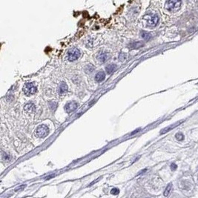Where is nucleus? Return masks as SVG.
I'll return each instance as SVG.
<instances>
[{"label": "nucleus", "instance_id": "16", "mask_svg": "<svg viewBox=\"0 0 198 198\" xmlns=\"http://www.w3.org/2000/svg\"><path fill=\"white\" fill-rule=\"evenodd\" d=\"M175 137H176V139L177 140H179V141H182V140H184V135L181 133V132H179V133H176Z\"/></svg>", "mask_w": 198, "mask_h": 198}, {"label": "nucleus", "instance_id": "20", "mask_svg": "<svg viewBox=\"0 0 198 198\" xmlns=\"http://www.w3.org/2000/svg\"><path fill=\"white\" fill-rule=\"evenodd\" d=\"M3 159H5V160H9L10 159V157L7 154H3Z\"/></svg>", "mask_w": 198, "mask_h": 198}, {"label": "nucleus", "instance_id": "3", "mask_svg": "<svg viewBox=\"0 0 198 198\" xmlns=\"http://www.w3.org/2000/svg\"><path fill=\"white\" fill-rule=\"evenodd\" d=\"M23 91L25 94L27 96L34 94L36 92V87L33 82H30V83L28 82V83H26L23 87Z\"/></svg>", "mask_w": 198, "mask_h": 198}, {"label": "nucleus", "instance_id": "15", "mask_svg": "<svg viewBox=\"0 0 198 198\" xmlns=\"http://www.w3.org/2000/svg\"><path fill=\"white\" fill-rule=\"evenodd\" d=\"M34 109V105L32 103L27 104L25 106V110L28 112H31Z\"/></svg>", "mask_w": 198, "mask_h": 198}, {"label": "nucleus", "instance_id": "9", "mask_svg": "<svg viewBox=\"0 0 198 198\" xmlns=\"http://www.w3.org/2000/svg\"><path fill=\"white\" fill-rule=\"evenodd\" d=\"M105 72L101 71H99L98 73L96 74V76H95V80H96L97 82H102V81H103L104 79H105Z\"/></svg>", "mask_w": 198, "mask_h": 198}, {"label": "nucleus", "instance_id": "13", "mask_svg": "<svg viewBox=\"0 0 198 198\" xmlns=\"http://www.w3.org/2000/svg\"><path fill=\"white\" fill-rule=\"evenodd\" d=\"M172 188V183H169V184L168 185V186L166 187V189H165V191H164V196H165V197H167V196H168V194H170V192H171Z\"/></svg>", "mask_w": 198, "mask_h": 198}, {"label": "nucleus", "instance_id": "21", "mask_svg": "<svg viewBox=\"0 0 198 198\" xmlns=\"http://www.w3.org/2000/svg\"><path fill=\"white\" fill-rule=\"evenodd\" d=\"M139 131H140V129L135 130V131H133V132H132V133H131V134H134V133H137Z\"/></svg>", "mask_w": 198, "mask_h": 198}, {"label": "nucleus", "instance_id": "12", "mask_svg": "<svg viewBox=\"0 0 198 198\" xmlns=\"http://www.w3.org/2000/svg\"><path fill=\"white\" fill-rule=\"evenodd\" d=\"M143 42H133L132 43H131L129 45V46L131 48H140L142 46H143Z\"/></svg>", "mask_w": 198, "mask_h": 198}, {"label": "nucleus", "instance_id": "10", "mask_svg": "<svg viewBox=\"0 0 198 198\" xmlns=\"http://www.w3.org/2000/svg\"><path fill=\"white\" fill-rule=\"evenodd\" d=\"M183 121H180V122H177L176 123H175V124H173V125H170V126H168V127H167V128H165V129H164L162 130V131L160 132L161 133H166V132H168V131H171L172 129H174V128H176V126H178V125H180V124H181L182 122H183Z\"/></svg>", "mask_w": 198, "mask_h": 198}, {"label": "nucleus", "instance_id": "6", "mask_svg": "<svg viewBox=\"0 0 198 198\" xmlns=\"http://www.w3.org/2000/svg\"><path fill=\"white\" fill-rule=\"evenodd\" d=\"M146 19L148 20V24L151 26H155L159 22L157 15H149L148 17H146Z\"/></svg>", "mask_w": 198, "mask_h": 198}, {"label": "nucleus", "instance_id": "11", "mask_svg": "<svg viewBox=\"0 0 198 198\" xmlns=\"http://www.w3.org/2000/svg\"><path fill=\"white\" fill-rule=\"evenodd\" d=\"M116 65H113V64L108 65L105 67V70H106V71H107V73H108V74H111V73H113V72L116 70Z\"/></svg>", "mask_w": 198, "mask_h": 198}, {"label": "nucleus", "instance_id": "14", "mask_svg": "<svg viewBox=\"0 0 198 198\" xmlns=\"http://www.w3.org/2000/svg\"><path fill=\"white\" fill-rule=\"evenodd\" d=\"M141 36L144 39H146V40H148V39H151V34H148V32H146V31H142L141 32Z\"/></svg>", "mask_w": 198, "mask_h": 198}, {"label": "nucleus", "instance_id": "5", "mask_svg": "<svg viewBox=\"0 0 198 198\" xmlns=\"http://www.w3.org/2000/svg\"><path fill=\"white\" fill-rule=\"evenodd\" d=\"M78 103L75 101H72V102H69L68 103L65 105V109L67 113H71V112L75 111L78 107Z\"/></svg>", "mask_w": 198, "mask_h": 198}, {"label": "nucleus", "instance_id": "18", "mask_svg": "<svg viewBox=\"0 0 198 198\" xmlns=\"http://www.w3.org/2000/svg\"><path fill=\"white\" fill-rule=\"evenodd\" d=\"M111 193L112 194H114V195H117V194L120 193V190L118 189H116V188H114V189H113L111 191Z\"/></svg>", "mask_w": 198, "mask_h": 198}, {"label": "nucleus", "instance_id": "7", "mask_svg": "<svg viewBox=\"0 0 198 198\" xmlns=\"http://www.w3.org/2000/svg\"><path fill=\"white\" fill-rule=\"evenodd\" d=\"M110 58V54L106 52H102L97 56V59L101 62H105Z\"/></svg>", "mask_w": 198, "mask_h": 198}, {"label": "nucleus", "instance_id": "1", "mask_svg": "<svg viewBox=\"0 0 198 198\" xmlns=\"http://www.w3.org/2000/svg\"><path fill=\"white\" fill-rule=\"evenodd\" d=\"M181 1H176V0H170L165 2V8L168 10L169 12H176L180 8Z\"/></svg>", "mask_w": 198, "mask_h": 198}, {"label": "nucleus", "instance_id": "8", "mask_svg": "<svg viewBox=\"0 0 198 198\" xmlns=\"http://www.w3.org/2000/svg\"><path fill=\"white\" fill-rule=\"evenodd\" d=\"M68 91V85L65 82H61L58 88V93L60 95H62Z\"/></svg>", "mask_w": 198, "mask_h": 198}, {"label": "nucleus", "instance_id": "4", "mask_svg": "<svg viewBox=\"0 0 198 198\" xmlns=\"http://www.w3.org/2000/svg\"><path fill=\"white\" fill-rule=\"evenodd\" d=\"M79 56H80V51L78 48L76 47L71 48L68 52V60L71 62L77 60Z\"/></svg>", "mask_w": 198, "mask_h": 198}, {"label": "nucleus", "instance_id": "19", "mask_svg": "<svg viewBox=\"0 0 198 198\" xmlns=\"http://www.w3.org/2000/svg\"><path fill=\"white\" fill-rule=\"evenodd\" d=\"M177 168V165H176L175 163H172L171 165V169L172 170V171H175Z\"/></svg>", "mask_w": 198, "mask_h": 198}, {"label": "nucleus", "instance_id": "2", "mask_svg": "<svg viewBox=\"0 0 198 198\" xmlns=\"http://www.w3.org/2000/svg\"><path fill=\"white\" fill-rule=\"evenodd\" d=\"M48 133H49V129L45 125H39L36 130V134L39 138H45Z\"/></svg>", "mask_w": 198, "mask_h": 198}, {"label": "nucleus", "instance_id": "17", "mask_svg": "<svg viewBox=\"0 0 198 198\" xmlns=\"http://www.w3.org/2000/svg\"><path fill=\"white\" fill-rule=\"evenodd\" d=\"M119 59H120V60L121 62L124 61L126 59V54L124 53H121L120 54V56H119Z\"/></svg>", "mask_w": 198, "mask_h": 198}]
</instances>
